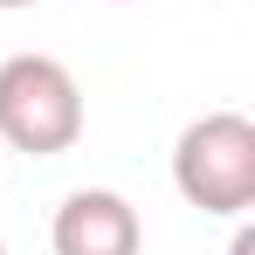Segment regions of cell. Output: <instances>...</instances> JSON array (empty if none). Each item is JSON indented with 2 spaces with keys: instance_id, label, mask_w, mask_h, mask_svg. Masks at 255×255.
Segmentation results:
<instances>
[{
  "instance_id": "6da1fadb",
  "label": "cell",
  "mask_w": 255,
  "mask_h": 255,
  "mask_svg": "<svg viewBox=\"0 0 255 255\" xmlns=\"http://www.w3.org/2000/svg\"><path fill=\"white\" fill-rule=\"evenodd\" d=\"M83 138V90L55 55H7L0 62V145L28 152V159H55Z\"/></svg>"
},
{
  "instance_id": "3957f363",
  "label": "cell",
  "mask_w": 255,
  "mask_h": 255,
  "mask_svg": "<svg viewBox=\"0 0 255 255\" xmlns=\"http://www.w3.org/2000/svg\"><path fill=\"white\" fill-rule=\"evenodd\" d=\"M48 249L55 255H138L145 249V228H138V207L111 186H76L55 221H48Z\"/></svg>"
},
{
  "instance_id": "277c9868",
  "label": "cell",
  "mask_w": 255,
  "mask_h": 255,
  "mask_svg": "<svg viewBox=\"0 0 255 255\" xmlns=\"http://www.w3.org/2000/svg\"><path fill=\"white\" fill-rule=\"evenodd\" d=\"M228 255H255V228H235V249Z\"/></svg>"
},
{
  "instance_id": "5b68a950",
  "label": "cell",
  "mask_w": 255,
  "mask_h": 255,
  "mask_svg": "<svg viewBox=\"0 0 255 255\" xmlns=\"http://www.w3.org/2000/svg\"><path fill=\"white\" fill-rule=\"evenodd\" d=\"M0 7H7V14H21V7H42V0H0Z\"/></svg>"
},
{
  "instance_id": "8992f818",
  "label": "cell",
  "mask_w": 255,
  "mask_h": 255,
  "mask_svg": "<svg viewBox=\"0 0 255 255\" xmlns=\"http://www.w3.org/2000/svg\"><path fill=\"white\" fill-rule=\"evenodd\" d=\"M0 255H7V242H0Z\"/></svg>"
},
{
  "instance_id": "7a4b0ae2",
  "label": "cell",
  "mask_w": 255,
  "mask_h": 255,
  "mask_svg": "<svg viewBox=\"0 0 255 255\" xmlns=\"http://www.w3.org/2000/svg\"><path fill=\"white\" fill-rule=\"evenodd\" d=\"M172 186L179 200L221 221H242L255 207V125L242 111H207L172 145Z\"/></svg>"
}]
</instances>
